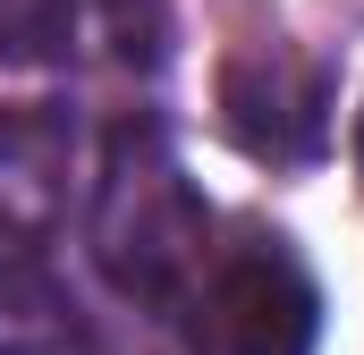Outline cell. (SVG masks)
<instances>
[{
  "instance_id": "4",
  "label": "cell",
  "mask_w": 364,
  "mask_h": 355,
  "mask_svg": "<svg viewBox=\"0 0 364 355\" xmlns=\"http://www.w3.org/2000/svg\"><path fill=\"white\" fill-rule=\"evenodd\" d=\"M77 178V119L51 102L0 110V271L43 263Z\"/></svg>"
},
{
  "instance_id": "5",
  "label": "cell",
  "mask_w": 364,
  "mask_h": 355,
  "mask_svg": "<svg viewBox=\"0 0 364 355\" xmlns=\"http://www.w3.org/2000/svg\"><path fill=\"white\" fill-rule=\"evenodd\" d=\"M77 347V305L43 279V263L0 271V355H68Z\"/></svg>"
},
{
  "instance_id": "8",
  "label": "cell",
  "mask_w": 364,
  "mask_h": 355,
  "mask_svg": "<svg viewBox=\"0 0 364 355\" xmlns=\"http://www.w3.org/2000/svg\"><path fill=\"white\" fill-rule=\"evenodd\" d=\"M356 170H364V119H356Z\"/></svg>"
},
{
  "instance_id": "2",
  "label": "cell",
  "mask_w": 364,
  "mask_h": 355,
  "mask_svg": "<svg viewBox=\"0 0 364 355\" xmlns=\"http://www.w3.org/2000/svg\"><path fill=\"white\" fill-rule=\"evenodd\" d=\"M195 313H203L220 355H314L322 288L296 263L288 237H246V246L212 254L203 288H195Z\"/></svg>"
},
{
  "instance_id": "3",
  "label": "cell",
  "mask_w": 364,
  "mask_h": 355,
  "mask_svg": "<svg viewBox=\"0 0 364 355\" xmlns=\"http://www.w3.org/2000/svg\"><path fill=\"white\" fill-rule=\"evenodd\" d=\"M220 119L255 161H314L331 144V77L322 60L288 51V43H255L220 68Z\"/></svg>"
},
{
  "instance_id": "7",
  "label": "cell",
  "mask_w": 364,
  "mask_h": 355,
  "mask_svg": "<svg viewBox=\"0 0 364 355\" xmlns=\"http://www.w3.org/2000/svg\"><path fill=\"white\" fill-rule=\"evenodd\" d=\"M102 9V43L119 51V60H161V26H170V9L161 0H93Z\"/></svg>"
},
{
  "instance_id": "1",
  "label": "cell",
  "mask_w": 364,
  "mask_h": 355,
  "mask_svg": "<svg viewBox=\"0 0 364 355\" xmlns=\"http://www.w3.org/2000/svg\"><path fill=\"white\" fill-rule=\"evenodd\" d=\"M85 237H93V263H102V279L119 296H136L153 313L195 305V288L212 271V212H203V195L186 178L178 144L153 119H136V127L110 136L102 178H93Z\"/></svg>"
},
{
  "instance_id": "6",
  "label": "cell",
  "mask_w": 364,
  "mask_h": 355,
  "mask_svg": "<svg viewBox=\"0 0 364 355\" xmlns=\"http://www.w3.org/2000/svg\"><path fill=\"white\" fill-rule=\"evenodd\" d=\"M68 34H77V0H0V60L43 68L68 51Z\"/></svg>"
}]
</instances>
